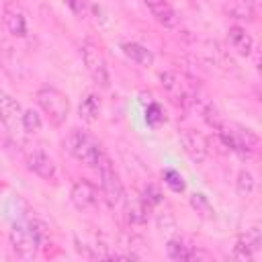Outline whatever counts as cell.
<instances>
[{"label":"cell","mask_w":262,"mask_h":262,"mask_svg":"<svg viewBox=\"0 0 262 262\" xmlns=\"http://www.w3.org/2000/svg\"><path fill=\"white\" fill-rule=\"evenodd\" d=\"M96 170H98V176H100V192H102V199L106 201L108 207H117L123 201L125 190H123V182H121L115 166L104 156V160L100 162V166Z\"/></svg>","instance_id":"5b68a950"},{"label":"cell","mask_w":262,"mask_h":262,"mask_svg":"<svg viewBox=\"0 0 262 262\" xmlns=\"http://www.w3.org/2000/svg\"><path fill=\"white\" fill-rule=\"evenodd\" d=\"M121 51H123V53H125L133 63H137V66L147 68V66H151V63H154V53H151L147 47L139 45V43H133V41L121 43Z\"/></svg>","instance_id":"e0dca14e"},{"label":"cell","mask_w":262,"mask_h":262,"mask_svg":"<svg viewBox=\"0 0 262 262\" xmlns=\"http://www.w3.org/2000/svg\"><path fill=\"white\" fill-rule=\"evenodd\" d=\"M158 227L166 229V227H174V217L170 215V211H164V215H158Z\"/></svg>","instance_id":"f1b7e54d"},{"label":"cell","mask_w":262,"mask_h":262,"mask_svg":"<svg viewBox=\"0 0 262 262\" xmlns=\"http://www.w3.org/2000/svg\"><path fill=\"white\" fill-rule=\"evenodd\" d=\"M70 201L80 211H90L98 205V190L90 180H76L70 190Z\"/></svg>","instance_id":"7c38bea8"},{"label":"cell","mask_w":262,"mask_h":262,"mask_svg":"<svg viewBox=\"0 0 262 262\" xmlns=\"http://www.w3.org/2000/svg\"><path fill=\"white\" fill-rule=\"evenodd\" d=\"M166 254L170 260H176V262H184V260H194L199 258V250L194 246H188L182 237H172L168 239L166 244Z\"/></svg>","instance_id":"9a60e30c"},{"label":"cell","mask_w":262,"mask_h":262,"mask_svg":"<svg viewBox=\"0 0 262 262\" xmlns=\"http://www.w3.org/2000/svg\"><path fill=\"white\" fill-rule=\"evenodd\" d=\"M190 106H194V111L203 117V121H205L209 127L219 129V125L223 123L219 111L215 108V104H213V102L209 100V96H207L199 86H194V84H192V88H190Z\"/></svg>","instance_id":"30bf717a"},{"label":"cell","mask_w":262,"mask_h":262,"mask_svg":"<svg viewBox=\"0 0 262 262\" xmlns=\"http://www.w3.org/2000/svg\"><path fill=\"white\" fill-rule=\"evenodd\" d=\"M164 182L168 188H172L174 192H182L184 190V178L180 176V172L176 170H164Z\"/></svg>","instance_id":"cb8c5ba5"},{"label":"cell","mask_w":262,"mask_h":262,"mask_svg":"<svg viewBox=\"0 0 262 262\" xmlns=\"http://www.w3.org/2000/svg\"><path fill=\"white\" fill-rule=\"evenodd\" d=\"M20 127L27 131V133H37L41 129V117L37 111L29 108V111H23V119H20Z\"/></svg>","instance_id":"603a6c76"},{"label":"cell","mask_w":262,"mask_h":262,"mask_svg":"<svg viewBox=\"0 0 262 262\" xmlns=\"http://www.w3.org/2000/svg\"><path fill=\"white\" fill-rule=\"evenodd\" d=\"M231 258L239 260V262H252L254 260V252L250 250V246H246L242 242V237H237V242L233 246V252H231Z\"/></svg>","instance_id":"484cf974"},{"label":"cell","mask_w":262,"mask_h":262,"mask_svg":"<svg viewBox=\"0 0 262 262\" xmlns=\"http://www.w3.org/2000/svg\"><path fill=\"white\" fill-rule=\"evenodd\" d=\"M143 4L147 6L149 14H151V16H154L162 27L172 29V27H176V25H178V16H176L174 8H172L166 0H143Z\"/></svg>","instance_id":"5bb4252c"},{"label":"cell","mask_w":262,"mask_h":262,"mask_svg":"<svg viewBox=\"0 0 262 262\" xmlns=\"http://www.w3.org/2000/svg\"><path fill=\"white\" fill-rule=\"evenodd\" d=\"M217 131H219L223 145H227L231 151L246 156L258 147V135L248 127H242L235 123H221Z\"/></svg>","instance_id":"277c9868"},{"label":"cell","mask_w":262,"mask_h":262,"mask_svg":"<svg viewBox=\"0 0 262 262\" xmlns=\"http://www.w3.org/2000/svg\"><path fill=\"white\" fill-rule=\"evenodd\" d=\"M10 246L14 250V254L23 260H33L39 252L41 239L35 235V231L31 229L29 223H14L10 227Z\"/></svg>","instance_id":"8992f818"},{"label":"cell","mask_w":262,"mask_h":262,"mask_svg":"<svg viewBox=\"0 0 262 262\" xmlns=\"http://www.w3.org/2000/svg\"><path fill=\"white\" fill-rule=\"evenodd\" d=\"M25 164L33 174H37L45 182H57V168L53 160L45 154V149L37 145H29L25 149Z\"/></svg>","instance_id":"52a82bcc"},{"label":"cell","mask_w":262,"mask_h":262,"mask_svg":"<svg viewBox=\"0 0 262 262\" xmlns=\"http://www.w3.org/2000/svg\"><path fill=\"white\" fill-rule=\"evenodd\" d=\"M188 203H190V207H192L203 219H213V217H215V209H213V205L209 203V199H207L203 192H192L190 199H188Z\"/></svg>","instance_id":"44dd1931"},{"label":"cell","mask_w":262,"mask_h":262,"mask_svg":"<svg viewBox=\"0 0 262 262\" xmlns=\"http://www.w3.org/2000/svg\"><path fill=\"white\" fill-rule=\"evenodd\" d=\"M149 217V207L139 199L127 207V221L129 225H145Z\"/></svg>","instance_id":"ffe728a7"},{"label":"cell","mask_w":262,"mask_h":262,"mask_svg":"<svg viewBox=\"0 0 262 262\" xmlns=\"http://www.w3.org/2000/svg\"><path fill=\"white\" fill-rule=\"evenodd\" d=\"M227 12L237 23H252V20H256V4L252 0H233L229 4Z\"/></svg>","instance_id":"ac0fdd59"},{"label":"cell","mask_w":262,"mask_h":262,"mask_svg":"<svg viewBox=\"0 0 262 262\" xmlns=\"http://www.w3.org/2000/svg\"><path fill=\"white\" fill-rule=\"evenodd\" d=\"M20 119H23V108L16 102V98H12L6 92H0V121H2V125L10 133H16V129L20 127Z\"/></svg>","instance_id":"4fadbf2b"},{"label":"cell","mask_w":262,"mask_h":262,"mask_svg":"<svg viewBox=\"0 0 262 262\" xmlns=\"http://www.w3.org/2000/svg\"><path fill=\"white\" fill-rule=\"evenodd\" d=\"M160 84L166 90L168 98L176 106L186 108L190 104V88H192V84L184 82V78H180L176 72H170V70L168 72H162L160 74Z\"/></svg>","instance_id":"ba28073f"},{"label":"cell","mask_w":262,"mask_h":262,"mask_svg":"<svg viewBox=\"0 0 262 262\" xmlns=\"http://www.w3.org/2000/svg\"><path fill=\"white\" fill-rule=\"evenodd\" d=\"M82 61H84V68H86L88 76L92 78V82L98 88H108L111 86V74H108L106 57H104L102 49L92 39H86L82 43Z\"/></svg>","instance_id":"3957f363"},{"label":"cell","mask_w":262,"mask_h":262,"mask_svg":"<svg viewBox=\"0 0 262 262\" xmlns=\"http://www.w3.org/2000/svg\"><path fill=\"white\" fill-rule=\"evenodd\" d=\"M145 121H147V125H151V127L160 125V123L164 121L162 106H160V104H156V102H149V104H147V108H145Z\"/></svg>","instance_id":"4316f807"},{"label":"cell","mask_w":262,"mask_h":262,"mask_svg":"<svg viewBox=\"0 0 262 262\" xmlns=\"http://www.w3.org/2000/svg\"><path fill=\"white\" fill-rule=\"evenodd\" d=\"M2 23H4L6 31L12 37H25L27 35V16H25V10L20 8V4L16 0H6L4 2Z\"/></svg>","instance_id":"8fae6325"},{"label":"cell","mask_w":262,"mask_h":262,"mask_svg":"<svg viewBox=\"0 0 262 262\" xmlns=\"http://www.w3.org/2000/svg\"><path fill=\"white\" fill-rule=\"evenodd\" d=\"M78 113H80V117H82L84 121H88V123L96 121V119H98V113H100V100H98V96L92 94V92H88V94L82 98V102H80V106H78Z\"/></svg>","instance_id":"d6986e66"},{"label":"cell","mask_w":262,"mask_h":262,"mask_svg":"<svg viewBox=\"0 0 262 262\" xmlns=\"http://www.w3.org/2000/svg\"><path fill=\"white\" fill-rule=\"evenodd\" d=\"M180 143H182L184 154L194 164H201V162L207 160V156H209V141L196 129H182L180 131Z\"/></svg>","instance_id":"9c48e42d"},{"label":"cell","mask_w":262,"mask_h":262,"mask_svg":"<svg viewBox=\"0 0 262 262\" xmlns=\"http://www.w3.org/2000/svg\"><path fill=\"white\" fill-rule=\"evenodd\" d=\"M141 201L151 209L154 205L162 203V194H160V190H158L154 184H147V186L143 188V192H141Z\"/></svg>","instance_id":"83f0119b"},{"label":"cell","mask_w":262,"mask_h":262,"mask_svg":"<svg viewBox=\"0 0 262 262\" xmlns=\"http://www.w3.org/2000/svg\"><path fill=\"white\" fill-rule=\"evenodd\" d=\"M242 237V242L246 244V246H250V250L256 254L258 250H260V244H262V237H260V229L254 225V227H250L246 233H242L239 235Z\"/></svg>","instance_id":"d4e9b609"},{"label":"cell","mask_w":262,"mask_h":262,"mask_svg":"<svg viewBox=\"0 0 262 262\" xmlns=\"http://www.w3.org/2000/svg\"><path fill=\"white\" fill-rule=\"evenodd\" d=\"M227 41H229V45H231L237 53H242V55H250L252 49H254V41H252L250 33H248L244 27H239V25L229 27V31H227Z\"/></svg>","instance_id":"2e32d148"},{"label":"cell","mask_w":262,"mask_h":262,"mask_svg":"<svg viewBox=\"0 0 262 262\" xmlns=\"http://www.w3.org/2000/svg\"><path fill=\"white\" fill-rule=\"evenodd\" d=\"M66 147L78 162H82L90 168H98L100 162L104 160V151H102L100 143L84 129H72L66 137Z\"/></svg>","instance_id":"6da1fadb"},{"label":"cell","mask_w":262,"mask_h":262,"mask_svg":"<svg viewBox=\"0 0 262 262\" xmlns=\"http://www.w3.org/2000/svg\"><path fill=\"white\" fill-rule=\"evenodd\" d=\"M254 188H256V180H254L252 172L239 170L237 172V180H235V192L246 199V196H250L254 192Z\"/></svg>","instance_id":"7402d4cb"},{"label":"cell","mask_w":262,"mask_h":262,"mask_svg":"<svg viewBox=\"0 0 262 262\" xmlns=\"http://www.w3.org/2000/svg\"><path fill=\"white\" fill-rule=\"evenodd\" d=\"M35 98H37L39 108L47 115L51 125L59 127V125L66 123V119L70 115V100H68V96L59 88H55V86H41L37 90Z\"/></svg>","instance_id":"7a4b0ae2"}]
</instances>
